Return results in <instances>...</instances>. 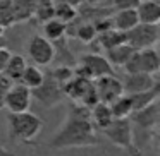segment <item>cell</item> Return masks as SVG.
Segmentation results:
<instances>
[{
  "instance_id": "1",
  "label": "cell",
  "mask_w": 160,
  "mask_h": 156,
  "mask_svg": "<svg viewBox=\"0 0 160 156\" xmlns=\"http://www.w3.org/2000/svg\"><path fill=\"white\" fill-rule=\"evenodd\" d=\"M100 144L97 129L93 127L90 118V108L81 103L69 105L67 118L64 125L57 130L55 137L48 142L52 149L64 148H95Z\"/></svg>"
},
{
  "instance_id": "2",
  "label": "cell",
  "mask_w": 160,
  "mask_h": 156,
  "mask_svg": "<svg viewBox=\"0 0 160 156\" xmlns=\"http://www.w3.org/2000/svg\"><path fill=\"white\" fill-rule=\"evenodd\" d=\"M43 120L38 115L31 113L29 110L21 111V113H11L7 118L9 127V137L12 141H19L22 144H33L36 137L40 135L43 129Z\"/></svg>"
},
{
  "instance_id": "3",
  "label": "cell",
  "mask_w": 160,
  "mask_h": 156,
  "mask_svg": "<svg viewBox=\"0 0 160 156\" xmlns=\"http://www.w3.org/2000/svg\"><path fill=\"white\" fill-rule=\"evenodd\" d=\"M102 134L108 139L114 146L124 149L129 156H143L141 149L134 144V127H132L129 117L114 118L107 127L102 129Z\"/></svg>"
},
{
  "instance_id": "4",
  "label": "cell",
  "mask_w": 160,
  "mask_h": 156,
  "mask_svg": "<svg viewBox=\"0 0 160 156\" xmlns=\"http://www.w3.org/2000/svg\"><path fill=\"white\" fill-rule=\"evenodd\" d=\"M126 74H136V72H145V74H157L160 70V55L155 46L150 48L134 50L128 62L122 65Z\"/></svg>"
},
{
  "instance_id": "5",
  "label": "cell",
  "mask_w": 160,
  "mask_h": 156,
  "mask_svg": "<svg viewBox=\"0 0 160 156\" xmlns=\"http://www.w3.org/2000/svg\"><path fill=\"white\" fill-rule=\"evenodd\" d=\"M31 98H35L40 105H43L45 108L50 106H57L66 100V94L64 89L59 83L52 77V74H45L42 84L35 89H31Z\"/></svg>"
},
{
  "instance_id": "6",
  "label": "cell",
  "mask_w": 160,
  "mask_h": 156,
  "mask_svg": "<svg viewBox=\"0 0 160 156\" xmlns=\"http://www.w3.org/2000/svg\"><path fill=\"white\" fill-rule=\"evenodd\" d=\"M132 127H138L139 130L150 132V134H157L158 129V120H160V105L158 100H155L153 103H150L148 106L136 110L129 115Z\"/></svg>"
},
{
  "instance_id": "7",
  "label": "cell",
  "mask_w": 160,
  "mask_h": 156,
  "mask_svg": "<svg viewBox=\"0 0 160 156\" xmlns=\"http://www.w3.org/2000/svg\"><path fill=\"white\" fill-rule=\"evenodd\" d=\"M158 24H145V22H138L132 29L128 31V43L134 50L141 48H150L155 46L158 41Z\"/></svg>"
},
{
  "instance_id": "8",
  "label": "cell",
  "mask_w": 160,
  "mask_h": 156,
  "mask_svg": "<svg viewBox=\"0 0 160 156\" xmlns=\"http://www.w3.org/2000/svg\"><path fill=\"white\" fill-rule=\"evenodd\" d=\"M28 57L36 65H50L53 60V43L42 35H33L26 43Z\"/></svg>"
},
{
  "instance_id": "9",
  "label": "cell",
  "mask_w": 160,
  "mask_h": 156,
  "mask_svg": "<svg viewBox=\"0 0 160 156\" xmlns=\"http://www.w3.org/2000/svg\"><path fill=\"white\" fill-rule=\"evenodd\" d=\"M31 89L21 83H12L7 96H5V106L11 113H21L29 110L31 106Z\"/></svg>"
},
{
  "instance_id": "10",
  "label": "cell",
  "mask_w": 160,
  "mask_h": 156,
  "mask_svg": "<svg viewBox=\"0 0 160 156\" xmlns=\"http://www.w3.org/2000/svg\"><path fill=\"white\" fill-rule=\"evenodd\" d=\"M93 86L98 93V98L103 103H112L117 96L124 93L122 89V83L115 77V74H108V76H100L93 79Z\"/></svg>"
},
{
  "instance_id": "11",
  "label": "cell",
  "mask_w": 160,
  "mask_h": 156,
  "mask_svg": "<svg viewBox=\"0 0 160 156\" xmlns=\"http://www.w3.org/2000/svg\"><path fill=\"white\" fill-rule=\"evenodd\" d=\"M122 83V89L124 93H141V91H148L153 86L158 84L157 74H145V72H136V74H126Z\"/></svg>"
},
{
  "instance_id": "12",
  "label": "cell",
  "mask_w": 160,
  "mask_h": 156,
  "mask_svg": "<svg viewBox=\"0 0 160 156\" xmlns=\"http://www.w3.org/2000/svg\"><path fill=\"white\" fill-rule=\"evenodd\" d=\"M78 64H81V65L90 72L91 79L100 77V76L114 74V67L108 64V60L105 59V55H100V53H86V55H81Z\"/></svg>"
},
{
  "instance_id": "13",
  "label": "cell",
  "mask_w": 160,
  "mask_h": 156,
  "mask_svg": "<svg viewBox=\"0 0 160 156\" xmlns=\"http://www.w3.org/2000/svg\"><path fill=\"white\" fill-rule=\"evenodd\" d=\"M139 22L145 24H158L160 22V4L157 0H139L136 7Z\"/></svg>"
},
{
  "instance_id": "14",
  "label": "cell",
  "mask_w": 160,
  "mask_h": 156,
  "mask_svg": "<svg viewBox=\"0 0 160 156\" xmlns=\"http://www.w3.org/2000/svg\"><path fill=\"white\" fill-rule=\"evenodd\" d=\"M90 118L93 127L97 129V132H100L103 127H107L112 120H114V115H112L110 105L103 103V101H98L95 106L90 108Z\"/></svg>"
},
{
  "instance_id": "15",
  "label": "cell",
  "mask_w": 160,
  "mask_h": 156,
  "mask_svg": "<svg viewBox=\"0 0 160 156\" xmlns=\"http://www.w3.org/2000/svg\"><path fill=\"white\" fill-rule=\"evenodd\" d=\"M53 43V60L52 62L59 64V65H71L74 67L78 64V59L72 55V52L69 50V45H67V38L62 36V38L55 40Z\"/></svg>"
},
{
  "instance_id": "16",
  "label": "cell",
  "mask_w": 160,
  "mask_h": 156,
  "mask_svg": "<svg viewBox=\"0 0 160 156\" xmlns=\"http://www.w3.org/2000/svg\"><path fill=\"white\" fill-rule=\"evenodd\" d=\"M91 83H93V81L84 79V77H79V76H74L72 79L67 81V83L62 86L64 94H66V98H71L72 101L78 103V101L83 98V94L88 91V87L91 86Z\"/></svg>"
},
{
  "instance_id": "17",
  "label": "cell",
  "mask_w": 160,
  "mask_h": 156,
  "mask_svg": "<svg viewBox=\"0 0 160 156\" xmlns=\"http://www.w3.org/2000/svg\"><path fill=\"white\" fill-rule=\"evenodd\" d=\"M112 22H114L115 29L128 33L129 29H132L138 24L139 19H138V14H136V9H119L115 12V16L112 17Z\"/></svg>"
},
{
  "instance_id": "18",
  "label": "cell",
  "mask_w": 160,
  "mask_h": 156,
  "mask_svg": "<svg viewBox=\"0 0 160 156\" xmlns=\"http://www.w3.org/2000/svg\"><path fill=\"white\" fill-rule=\"evenodd\" d=\"M69 26L76 28L74 31H71L69 35H72L74 38H78L81 43H84V45L95 41L97 36H98V33H97V29H95V26L91 21H81L79 24H78V19H74L72 22H69Z\"/></svg>"
},
{
  "instance_id": "19",
  "label": "cell",
  "mask_w": 160,
  "mask_h": 156,
  "mask_svg": "<svg viewBox=\"0 0 160 156\" xmlns=\"http://www.w3.org/2000/svg\"><path fill=\"white\" fill-rule=\"evenodd\" d=\"M132 52H134V48L129 43H122V45H117L110 50H105V59L108 60L112 67H122L128 62Z\"/></svg>"
},
{
  "instance_id": "20",
  "label": "cell",
  "mask_w": 160,
  "mask_h": 156,
  "mask_svg": "<svg viewBox=\"0 0 160 156\" xmlns=\"http://www.w3.org/2000/svg\"><path fill=\"white\" fill-rule=\"evenodd\" d=\"M98 43L103 50H110L117 45H122V43H128V33L124 31H119V29L112 28L108 31H103L97 36Z\"/></svg>"
},
{
  "instance_id": "21",
  "label": "cell",
  "mask_w": 160,
  "mask_h": 156,
  "mask_svg": "<svg viewBox=\"0 0 160 156\" xmlns=\"http://www.w3.org/2000/svg\"><path fill=\"white\" fill-rule=\"evenodd\" d=\"M12 5H14L16 22L33 21L35 9H36V0H12Z\"/></svg>"
},
{
  "instance_id": "22",
  "label": "cell",
  "mask_w": 160,
  "mask_h": 156,
  "mask_svg": "<svg viewBox=\"0 0 160 156\" xmlns=\"http://www.w3.org/2000/svg\"><path fill=\"white\" fill-rule=\"evenodd\" d=\"M43 77H45V72L40 69V65H26L18 83L24 84L29 89H35V87H38L42 84Z\"/></svg>"
},
{
  "instance_id": "23",
  "label": "cell",
  "mask_w": 160,
  "mask_h": 156,
  "mask_svg": "<svg viewBox=\"0 0 160 156\" xmlns=\"http://www.w3.org/2000/svg\"><path fill=\"white\" fill-rule=\"evenodd\" d=\"M158 87L160 84L153 86L152 89L148 91H141V93H131V101H132V111L141 110V108L148 106L150 103H153L155 100H158Z\"/></svg>"
},
{
  "instance_id": "24",
  "label": "cell",
  "mask_w": 160,
  "mask_h": 156,
  "mask_svg": "<svg viewBox=\"0 0 160 156\" xmlns=\"http://www.w3.org/2000/svg\"><path fill=\"white\" fill-rule=\"evenodd\" d=\"M108 105H110L114 118H126L132 113V101H131V96L128 93H122L121 96H117Z\"/></svg>"
},
{
  "instance_id": "25",
  "label": "cell",
  "mask_w": 160,
  "mask_h": 156,
  "mask_svg": "<svg viewBox=\"0 0 160 156\" xmlns=\"http://www.w3.org/2000/svg\"><path fill=\"white\" fill-rule=\"evenodd\" d=\"M42 29H43V36L47 40H50V41H55V40L62 38V36H67V24L55 17L43 22Z\"/></svg>"
},
{
  "instance_id": "26",
  "label": "cell",
  "mask_w": 160,
  "mask_h": 156,
  "mask_svg": "<svg viewBox=\"0 0 160 156\" xmlns=\"http://www.w3.org/2000/svg\"><path fill=\"white\" fill-rule=\"evenodd\" d=\"M26 65H28V62H26L24 57L11 55V59H9V62H7V65H5V69H4V72H2V74H5L12 83H18Z\"/></svg>"
},
{
  "instance_id": "27",
  "label": "cell",
  "mask_w": 160,
  "mask_h": 156,
  "mask_svg": "<svg viewBox=\"0 0 160 156\" xmlns=\"http://www.w3.org/2000/svg\"><path fill=\"white\" fill-rule=\"evenodd\" d=\"M53 17L66 22V24H69V22H72L79 16H78V9L74 5L66 4V2H55L53 4Z\"/></svg>"
},
{
  "instance_id": "28",
  "label": "cell",
  "mask_w": 160,
  "mask_h": 156,
  "mask_svg": "<svg viewBox=\"0 0 160 156\" xmlns=\"http://www.w3.org/2000/svg\"><path fill=\"white\" fill-rule=\"evenodd\" d=\"M0 24L4 26V29L12 28L16 24V14H14L12 0H0Z\"/></svg>"
},
{
  "instance_id": "29",
  "label": "cell",
  "mask_w": 160,
  "mask_h": 156,
  "mask_svg": "<svg viewBox=\"0 0 160 156\" xmlns=\"http://www.w3.org/2000/svg\"><path fill=\"white\" fill-rule=\"evenodd\" d=\"M53 4L55 2H47V0H36V9H35V16H33V21L38 22H45L48 19L53 17Z\"/></svg>"
},
{
  "instance_id": "30",
  "label": "cell",
  "mask_w": 160,
  "mask_h": 156,
  "mask_svg": "<svg viewBox=\"0 0 160 156\" xmlns=\"http://www.w3.org/2000/svg\"><path fill=\"white\" fill-rule=\"evenodd\" d=\"M50 74H52V77L60 84V86H64L67 81H71L74 77V67H71V65H57L53 70H50Z\"/></svg>"
},
{
  "instance_id": "31",
  "label": "cell",
  "mask_w": 160,
  "mask_h": 156,
  "mask_svg": "<svg viewBox=\"0 0 160 156\" xmlns=\"http://www.w3.org/2000/svg\"><path fill=\"white\" fill-rule=\"evenodd\" d=\"M11 86H12V81L5 74H0V110L5 106V96H7Z\"/></svg>"
},
{
  "instance_id": "32",
  "label": "cell",
  "mask_w": 160,
  "mask_h": 156,
  "mask_svg": "<svg viewBox=\"0 0 160 156\" xmlns=\"http://www.w3.org/2000/svg\"><path fill=\"white\" fill-rule=\"evenodd\" d=\"M95 26V29H97V33L100 35V33L103 31H108V29L114 28V22H112V17H97L95 21H91Z\"/></svg>"
},
{
  "instance_id": "33",
  "label": "cell",
  "mask_w": 160,
  "mask_h": 156,
  "mask_svg": "<svg viewBox=\"0 0 160 156\" xmlns=\"http://www.w3.org/2000/svg\"><path fill=\"white\" fill-rule=\"evenodd\" d=\"M139 4V0H112V5L115 9H136Z\"/></svg>"
},
{
  "instance_id": "34",
  "label": "cell",
  "mask_w": 160,
  "mask_h": 156,
  "mask_svg": "<svg viewBox=\"0 0 160 156\" xmlns=\"http://www.w3.org/2000/svg\"><path fill=\"white\" fill-rule=\"evenodd\" d=\"M11 55L12 53L7 50V46H5V48H0V74L4 72V69H5V65H7Z\"/></svg>"
},
{
  "instance_id": "35",
  "label": "cell",
  "mask_w": 160,
  "mask_h": 156,
  "mask_svg": "<svg viewBox=\"0 0 160 156\" xmlns=\"http://www.w3.org/2000/svg\"><path fill=\"white\" fill-rule=\"evenodd\" d=\"M0 156H16V154L12 151H9V149H5L4 146L0 144Z\"/></svg>"
},
{
  "instance_id": "36",
  "label": "cell",
  "mask_w": 160,
  "mask_h": 156,
  "mask_svg": "<svg viewBox=\"0 0 160 156\" xmlns=\"http://www.w3.org/2000/svg\"><path fill=\"white\" fill-rule=\"evenodd\" d=\"M55 2H66V4H71V5H74V7H78L83 0H55Z\"/></svg>"
},
{
  "instance_id": "37",
  "label": "cell",
  "mask_w": 160,
  "mask_h": 156,
  "mask_svg": "<svg viewBox=\"0 0 160 156\" xmlns=\"http://www.w3.org/2000/svg\"><path fill=\"white\" fill-rule=\"evenodd\" d=\"M5 46H7V40L4 38V35L0 36V48H5Z\"/></svg>"
},
{
  "instance_id": "38",
  "label": "cell",
  "mask_w": 160,
  "mask_h": 156,
  "mask_svg": "<svg viewBox=\"0 0 160 156\" xmlns=\"http://www.w3.org/2000/svg\"><path fill=\"white\" fill-rule=\"evenodd\" d=\"M84 2H88L90 5H98V4H102L103 0H84Z\"/></svg>"
},
{
  "instance_id": "39",
  "label": "cell",
  "mask_w": 160,
  "mask_h": 156,
  "mask_svg": "<svg viewBox=\"0 0 160 156\" xmlns=\"http://www.w3.org/2000/svg\"><path fill=\"white\" fill-rule=\"evenodd\" d=\"M4 31H5V29H4V26H2V24H0V36H2V35H4Z\"/></svg>"
}]
</instances>
